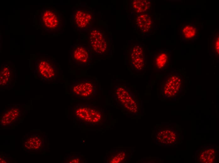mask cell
<instances>
[{"instance_id": "1", "label": "cell", "mask_w": 219, "mask_h": 163, "mask_svg": "<svg viewBox=\"0 0 219 163\" xmlns=\"http://www.w3.org/2000/svg\"><path fill=\"white\" fill-rule=\"evenodd\" d=\"M32 63V72L36 79L47 83L59 81L60 69L59 64L52 57L37 56Z\"/></svg>"}, {"instance_id": "2", "label": "cell", "mask_w": 219, "mask_h": 163, "mask_svg": "<svg viewBox=\"0 0 219 163\" xmlns=\"http://www.w3.org/2000/svg\"><path fill=\"white\" fill-rule=\"evenodd\" d=\"M182 75L177 72L169 73L162 81L160 88L163 99L176 100L182 94L184 89Z\"/></svg>"}, {"instance_id": "3", "label": "cell", "mask_w": 219, "mask_h": 163, "mask_svg": "<svg viewBox=\"0 0 219 163\" xmlns=\"http://www.w3.org/2000/svg\"><path fill=\"white\" fill-rule=\"evenodd\" d=\"M155 143L159 146L173 147L181 140V131L177 125L160 124L156 127L154 133Z\"/></svg>"}, {"instance_id": "4", "label": "cell", "mask_w": 219, "mask_h": 163, "mask_svg": "<svg viewBox=\"0 0 219 163\" xmlns=\"http://www.w3.org/2000/svg\"><path fill=\"white\" fill-rule=\"evenodd\" d=\"M115 100L125 112L137 115L140 109L139 100L131 89L124 86H118L115 88Z\"/></svg>"}, {"instance_id": "5", "label": "cell", "mask_w": 219, "mask_h": 163, "mask_svg": "<svg viewBox=\"0 0 219 163\" xmlns=\"http://www.w3.org/2000/svg\"><path fill=\"white\" fill-rule=\"evenodd\" d=\"M39 24L46 32L59 31L63 25L62 14L55 7L46 6L39 14Z\"/></svg>"}, {"instance_id": "6", "label": "cell", "mask_w": 219, "mask_h": 163, "mask_svg": "<svg viewBox=\"0 0 219 163\" xmlns=\"http://www.w3.org/2000/svg\"><path fill=\"white\" fill-rule=\"evenodd\" d=\"M72 24L80 32L87 31L92 29L94 21L93 11L89 8H78L73 12Z\"/></svg>"}, {"instance_id": "7", "label": "cell", "mask_w": 219, "mask_h": 163, "mask_svg": "<svg viewBox=\"0 0 219 163\" xmlns=\"http://www.w3.org/2000/svg\"><path fill=\"white\" fill-rule=\"evenodd\" d=\"M146 48L143 44H135L131 47L129 62L132 69L139 72L143 71L146 66Z\"/></svg>"}, {"instance_id": "8", "label": "cell", "mask_w": 219, "mask_h": 163, "mask_svg": "<svg viewBox=\"0 0 219 163\" xmlns=\"http://www.w3.org/2000/svg\"><path fill=\"white\" fill-rule=\"evenodd\" d=\"M70 62L76 65L86 66L90 65L92 55L89 48L79 44L75 43L70 48Z\"/></svg>"}, {"instance_id": "9", "label": "cell", "mask_w": 219, "mask_h": 163, "mask_svg": "<svg viewBox=\"0 0 219 163\" xmlns=\"http://www.w3.org/2000/svg\"><path fill=\"white\" fill-rule=\"evenodd\" d=\"M172 61V51L168 49H156L151 55L152 68L156 72L167 70L171 65Z\"/></svg>"}, {"instance_id": "10", "label": "cell", "mask_w": 219, "mask_h": 163, "mask_svg": "<svg viewBox=\"0 0 219 163\" xmlns=\"http://www.w3.org/2000/svg\"><path fill=\"white\" fill-rule=\"evenodd\" d=\"M70 89L74 94L83 98H88L97 92L96 84L92 79H79L70 86Z\"/></svg>"}, {"instance_id": "11", "label": "cell", "mask_w": 219, "mask_h": 163, "mask_svg": "<svg viewBox=\"0 0 219 163\" xmlns=\"http://www.w3.org/2000/svg\"><path fill=\"white\" fill-rule=\"evenodd\" d=\"M155 20L154 16L149 13L139 14L135 19L136 29L143 36L152 35L157 27Z\"/></svg>"}, {"instance_id": "12", "label": "cell", "mask_w": 219, "mask_h": 163, "mask_svg": "<svg viewBox=\"0 0 219 163\" xmlns=\"http://www.w3.org/2000/svg\"><path fill=\"white\" fill-rule=\"evenodd\" d=\"M197 23L193 21H184L178 25V31L181 42L192 43L197 40L200 32Z\"/></svg>"}, {"instance_id": "13", "label": "cell", "mask_w": 219, "mask_h": 163, "mask_svg": "<svg viewBox=\"0 0 219 163\" xmlns=\"http://www.w3.org/2000/svg\"><path fill=\"white\" fill-rule=\"evenodd\" d=\"M11 62L0 65V87L1 89H11L16 82V72Z\"/></svg>"}, {"instance_id": "14", "label": "cell", "mask_w": 219, "mask_h": 163, "mask_svg": "<svg viewBox=\"0 0 219 163\" xmlns=\"http://www.w3.org/2000/svg\"><path fill=\"white\" fill-rule=\"evenodd\" d=\"M75 113L79 119L89 122H98L102 118V114L100 110L96 107L88 105L77 106Z\"/></svg>"}, {"instance_id": "15", "label": "cell", "mask_w": 219, "mask_h": 163, "mask_svg": "<svg viewBox=\"0 0 219 163\" xmlns=\"http://www.w3.org/2000/svg\"><path fill=\"white\" fill-rule=\"evenodd\" d=\"M89 37L90 47L96 54L103 55L108 50V43L104 34L95 28L90 30Z\"/></svg>"}, {"instance_id": "16", "label": "cell", "mask_w": 219, "mask_h": 163, "mask_svg": "<svg viewBox=\"0 0 219 163\" xmlns=\"http://www.w3.org/2000/svg\"><path fill=\"white\" fill-rule=\"evenodd\" d=\"M216 147L207 146L201 147L195 153V161L197 163H212L217 158Z\"/></svg>"}, {"instance_id": "17", "label": "cell", "mask_w": 219, "mask_h": 163, "mask_svg": "<svg viewBox=\"0 0 219 163\" xmlns=\"http://www.w3.org/2000/svg\"><path fill=\"white\" fill-rule=\"evenodd\" d=\"M131 156V153L126 149L111 151L106 160L108 163H124L128 161Z\"/></svg>"}, {"instance_id": "18", "label": "cell", "mask_w": 219, "mask_h": 163, "mask_svg": "<svg viewBox=\"0 0 219 163\" xmlns=\"http://www.w3.org/2000/svg\"><path fill=\"white\" fill-rule=\"evenodd\" d=\"M21 110L18 107L12 106L7 108L2 114L1 121L4 124H9L20 116Z\"/></svg>"}, {"instance_id": "19", "label": "cell", "mask_w": 219, "mask_h": 163, "mask_svg": "<svg viewBox=\"0 0 219 163\" xmlns=\"http://www.w3.org/2000/svg\"><path fill=\"white\" fill-rule=\"evenodd\" d=\"M130 4V8L134 12L139 14L148 13L151 8V0H135Z\"/></svg>"}, {"instance_id": "20", "label": "cell", "mask_w": 219, "mask_h": 163, "mask_svg": "<svg viewBox=\"0 0 219 163\" xmlns=\"http://www.w3.org/2000/svg\"><path fill=\"white\" fill-rule=\"evenodd\" d=\"M216 29L212 31L210 38V47L209 51V55L219 58V32Z\"/></svg>"}, {"instance_id": "21", "label": "cell", "mask_w": 219, "mask_h": 163, "mask_svg": "<svg viewBox=\"0 0 219 163\" xmlns=\"http://www.w3.org/2000/svg\"><path fill=\"white\" fill-rule=\"evenodd\" d=\"M40 139L36 137H32L25 142V146L29 150H37L41 146Z\"/></svg>"}, {"instance_id": "22", "label": "cell", "mask_w": 219, "mask_h": 163, "mask_svg": "<svg viewBox=\"0 0 219 163\" xmlns=\"http://www.w3.org/2000/svg\"><path fill=\"white\" fill-rule=\"evenodd\" d=\"M81 159L78 157H76L71 159L69 161L70 163H79L80 162Z\"/></svg>"}]
</instances>
